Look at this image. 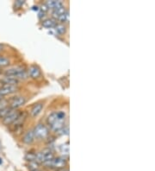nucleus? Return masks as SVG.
<instances>
[{
    "mask_svg": "<svg viewBox=\"0 0 155 171\" xmlns=\"http://www.w3.org/2000/svg\"><path fill=\"white\" fill-rule=\"evenodd\" d=\"M0 74H1V72H0Z\"/></svg>",
    "mask_w": 155,
    "mask_h": 171,
    "instance_id": "34",
    "label": "nucleus"
},
{
    "mask_svg": "<svg viewBox=\"0 0 155 171\" xmlns=\"http://www.w3.org/2000/svg\"><path fill=\"white\" fill-rule=\"evenodd\" d=\"M11 110L12 109L10 106H6V107L0 109V119H4Z\"/></svg>",
    "mask_w": 155,
    "mask_h": 171,
    "instance_id": "21",
    "label": "nucleus"
},
{
    "mask_svg": "<svg viewBox=\"0 0 155 171\" xmlns=\"http://www.w3.org/2000/svg\"><path fill=\"white\" fill-rule=\"evenodd\" d=\"M45 4L48 7V9H53V10L61 7L64 5L62 1H56V0H48L45 3Z\"/></svg>",
    "mask_w": 155,
    "mask_h": 171,
    "instance_id": "9",
    "label": "nucleus"
},
{
    "mask_svg": "<svg viewBox=\"0 0 155 171\" xmlns=\"http://www.w3.org/2000/svg\"><path fill=\"white\" fill-rule=\"evenodd\" d=\"M54 28H55L54 29H55L56 33L59 35H64L67 32V28L63 24H57Z\"/></svg>",
    "mask_w": 155,
    "mask_h": 171,
    "instance_id": "18",
    "label": "nucleus"
},
{
    "mask_svg": "<svg viewBox=\"0 0 155 171\" xmlns=\"http://www.w3.org/2000/svg\"><path fill=\"white\" fill-rule=\"evenodd\" d=\"M33 171H40L39 169H36V170H33Z\"/></svg>",
    "mask_w": 155,
    "mask_h": 171,
    "instance_id": "33",
    "label": "nucleus"
},
{
    "mask_svg": "<svg viewBox=\"0 0 155 171\" xmlns=\"http://www.w3.org/2000/svg\"><path fill=\"white\" fill-rule=\"evenodd\" d=\"M60 151L63 155H68V154H69V143L68 142L60 146Z\"/></svg>",
    "mask_w": 155,
    "mask_h": 171,
    "instance_id": "22",
    "label": "nucleus"
},
{
    "mask_svg": "<svg viewBox=\"0 0 155 171\" xmlns=\"http://www.w3.org/2000/svg\"><path fill=\"white\" fill-rule=\"evenodd\" d=\"M38 165H39V163H36V161L29 162V163H28V169L31 171L36 170V169H38Z\"/></svg>",
    "mask_w": 155,
    "mask_h": 171,
    "instance_id": "25",
    "label": "nucleus"
},
{
    "mask_svg": "<svg viewBox=\"0 0 155 171\" xmlns=\"http://www.w3.org/2000/svg\"><path fill=\"white\" fill-rule=\"evenodd\" d=\"M26 103V98L19 96V97H16L15 99H13L11 105H10V107L11 109H17V108L21 107L22 106H24V104Z\"/></svg>",
    "mask_w": 155,
    "mask_h": 171,
    "instance_id": "6",
    "label": "nucleus"
},
{
    "mask_svg": "<svg viewBox=\"0 0 155 171\" xmlns=\"http://www.w3.org/2000/svg\"><path fill=\"white\" fill-rule=\"evenodd\" d=\"M24 4V1H22V0H18V1H16V7H21L23 4Z\"/></svg>",
    "mask_w": 155,
    "mask_h": 171,
    "instance_id": "26",
    "label": "nucleus"
},
{
    "mask_svg": "<svg viewBox=\"0 0 155 171\" xmlns=\"http://www.w3.org/2000/svg\"><path fill=\"white\" fill-rule=\"evenodd\" d=\"M41 11L44 12V13H45V12H46V11H48V7L46 6V4H44L43 5L41 6Z\"/></svg>",
    "mask_w": 155,
    "mask_h": 171,
    "instance_id": "27",
    "label": "nucleus"
},
{
    "mask_svg": "<svg viewBox=\"0 0 155 171\" xmlns=\"http://www.w3.org/2000/svg\"><path fill=\"white\" fill-rule=\"evenodd\" d=\"M42 108H43V104L42 103L36 104L31 109L30 115H31L33 118H36V117H37V116L40 114L41 111L42 110Z\"/></svg>",
    "mask_w": 155,
    "mask_h": 171,
    "instance_id": "11",
    "label": "nucleus"
},
{
    "mask_svg": "<svg viewBox=\"0 0 155 171\" xmlns=\"http://www.w3.org/2000/svg\"><path fill=\"white\" fill-rule=\"evenodd\" d=\"M67 11V9L65 8V6H61V7H59V8L54 9V11H53V13H52V15H53V17L57 20V18L60 16V15H62L64 14L65 12Z\"/></svg>",
    "mask_w": 155,
    "mask_h": 171,
    "instance_id": "14",
    "label": "nucleus"
},
{
    "mask_svg": "<svg viewBox=\"0 0 155 171\" xmlns=\"http://www.w3.org/2000/svg\"><path fill=\"white\" fill-rule=\"evenodd\" d=\"M28 74L31 77L32 79H38L41 74V73L40 68L37 66L33 65V66H30L28 68Z\"/></svg>",
    "mask_w": 155,
    "mask_h": 171,
    "instance_id": "8",
    "label": "nucleus"
},
{
    "mask_svg": "<svg viewBox=\"0 0 155 171\" xmlns=\"http://www.w3.org/2000/svg\"><path fill=\"white\" fill-rule=\"evenodd\" d=\"M56 115H57V119L58 120H64L66 119V112L63 111H60L56 112Z\"/></svg>",
    "mask_w": 155,
    "mask_h": 171,
    "instance_id": "24",
    "label": "nucleus"
},
{
    "mask_svg": "<svg viewBox=\"0 0 155 171\" xmlns=\"http://www.w3.org/2000/svg\"><path fill=\"white\" fill-rule=\"evenodd\" d=\"M2 163H3V162H2V159L0 158V164H2Z\"/></svg>",
    "mask_w": 155,
    "mask_h": 171,
    "instance_id": "32",
    "label": "nucleus"
},
{
    "mask_svg": "<svg viewBox=\"0 0 155 171\" xmlns=\"http://www.w3.org/2000/svg\"><path fill=\"white\" fill-rule=\"evenodd\" d=\"M2 48H3V45H2V44H0V50H2Z\"/></svg>",
    "mask_w": 155,
    "mask_h": 171,
    "instance_id": "30",
    "label": "nucleus"
},
{
    "mask_svg": "<svg viewBox=\"0 0 155 171\" xmlns=\"http://www.w3.org/2000/svg\"><path fill=\"white\" fill-rule=\"evenodd\" d=\"M57 25V21L55 19H52V18H48L42 22V26L45 28H54Z\"/></svg>",
    "mask_w": 155,
    "mask_h": 171,
    "instance_id": "15",
    "label": "nucleus"
},
{
    "mask_svg": "<svg viewBox=\"0 0 155 171\" xmlns=\"http://www.w3.org/2000/svg\"><path fill=\"white\" fill-rule=\"evenodd\" d=\"M11 63V61L8 58L4 57V56H0V68H4V67H7Z\"/></svg>",
    "mask_w": 155,
    "mask_h": 171,
    "instance_id": "20",
    "label": "nucleus"
},
{
    "mask_svg": "<svg viewBox=\"0 0 155 171\" xmlns=\"http://www.w3.org/2000/svg\"><path fill=\"white\" fill-rule=\"evenodd\" d=\"M36 153H33V152H28L25 155V159L28 161V162H34L36 161Z\"/></svg>",
    "mask_w": 155,
    "mask_h": 171,
    "instance_id": "23",
    "label": "nucleus"
},
{
    "mask_svg": "<svg viewBox=\"0 0 155 171\" xmlns=\"http://www.w3.org/2000/svg\"><path fill=\"white\" fill-rule=\"evenodd\" d=\"M33 131H34L35 137L38 139H44L48 136V128L46 127L43 124H38Z\"/></svg>",
    "mask_w": 155,
    "mask_h": 171,
    "instance_id": "2",
    "label": "nucleus"
},
{
    "mask_svg": "<svg viewBox=\"0 0 155 171\" xmlns=\"http://www.w3.org/2000/svg\"><path fill=\"white\" fill-rule=\"evenodd\" d=\"M43 164L48 168L51 167L57 169H65V167L67 166V160L65 157H54V159L45 162Z\"/></svg>",
    "mask_w": 155,
    "mask_h": 171,
    "instance_id": "1",
    "label": "nucleus"
},
{
    "mask_svg": "<svg viewBox=\"0 0 155 171\" xmlns=\"http://www.w3.org/2000/svg\"><path fill=\"white\" fill-rule=\"evenodd\" d=\"M3 97H4V96L0 95V101H2V100H3Z\"/></svg>",
    "mask_w": 155,
    "mask_h": 171,
    "instance_id": "29",
    "label": "nucleus"
},
{
    "mask_svg": "<svg viewBox=\"0 0 155 171\" xmlns=\"http://www.w3.org/2000/svg\"><path fill=\"white\" fill-rule=\"evenodd\" d=\"M64 127V120H58L51 126V129L54 131H59Z\"/></svg>",
    "mask_w": 155,
    "mask_h": 171,
    "instance_id": "16",
    "label": "nucleus"
},
{
    "mask_svg": "<svg viewBox=\"0 0 155 171\" xmlns=\"http://www.w3.org/2000/svg\"><path fill=\"white\" fill-rule=\"evenodd\" d=\"M4 84L3 83V82H2V81H0V89H1V88H2V87H3V86H4Z\"/></svg>",
    "mask_w": 155,
    "mask_h": 171,
    "instance_id": "28",
    "label": "nucleus"
},
{
    "mask_svg": "<svg viewBox=\"0 0 155 171\" xmlns=\"http://www.w3.org/2000/svg\"><path fill=\"white\" fill-rule=\"evenodd\" d=\"M1 149H2V144L0 143V151H1Z\"/></svg>",
    "mask_w": 155,
    "mask_h": 171,
    "instance_id": "31",
    "label": "nucleus"
},
{
    "mask_svg": "<svg viewBox=\"0 0 155 171\" xmlns=\"http://www.w3.org/2000/svg\"><path fill=\"white\" fill-rule=\"evenodd\" d=\"M26 118H27V114H26L25 112H23V113L21 112V114L19 115V117L11 124L12 126V129L16 131V130L22 127V126L24 125V121H25V119H26Z\"/></svg>",
    "mask_w": 155,
    "mask_h": 171,
    "instance_id": "4",
    "label": "nucleus"
},
{
    "mask_svg": "<svg viewBox=\"0 0 155 171\" xmlns=\"http://www.w3.org/2000/svg\"><path fill=\"white\" fill-rule=\"evenodd\" d=\"M24 68L23 67H14V68H11L5 70L4 72V74L5 76H13V77H16L17 74H19L21 73L24 72Z\"/></svg>",
    "mask_w": 155,
    "mask_h": 171,
    "instance_id": "7",
    "label": "nucleus"
},
{
    "mask_svg": "<svg viewBox=\"0 0 155 171\" xmlns=\"http://www.w3.org/2000/svg\"><path fill=\"white\" fill-rule=\"evenodd\" d=\"M18 90V88L16 86H12V85H4L2 88L0 89V95L4 96L13 93Z\"/></svg>",
    "mask_w": 155,
    "mask_h": 171,
    "instance_id": "5",
    "label": "nucleus"
},
{
    "mask_svg": "<svg viewBox=\"0 0 155 171\" xmlns=\"http://www.w3.org/2000/svg\"><path fill=\"white\" fill-rule=\"evenodd\" d=\"M57 20L60 21L61 23H68V21H69V12H68V11H67L65 12L64 14H62V15H60V16L57 18Z\"/></svg>",
    "mask_w": 155,
    "mask_h": 171,
    "instance_id": "19",
    "label": "nucleus"
},
{
    "mask_svg": "<svg viewBox=\"0 0 155 171\" xmlns=\"http://www.w3.org/2000/svg\"><path fill=\"white\" fill-rule=\"evenodd\" d=\"M35 140V135H34V131H28L26 132V134L24 135V138H23V141L24 143H27V144H29L34 142Z\"/></svg>",
    "mask_w": 155,
    "mask_h": 171,
    "instance_id": "13",
    "label": "nucleus"
},
{
    "mask_svg": "<svg viewBox=\"0 0 155 171\" xmlns=\"http://www.w3.org/2000/svg\"><path fill=\"white\" fill-rule=\"evenodd\" d=\"M41 154H42V157H43V163L45 162H48V161H50V160L54 159V153L52 152L50 150H48V149H45L42 151H41Z\"/></svg>",
    "mask_w": 155,
    "mask_h": 171,
    "instance_id": "12",
    "label": "nucleus"
},
{
    "mask_svg": "<svg viewBox=\"0 0 155 171\" xmlns=\"http://www.w3.org/2000/svg\"><path fill=\"white\" fill-rule=\"evenodd\" d=\"M57 121V115H56V112H52L51 114H49L47 119V123L48 125L52 126Z\"/></svg>",
    "mask_w": 155,
    "mask_h": 171,
    "instance_id": "17",
    "label": "nucleus"
},
{
    "mask_svg": "<svg viewBox=\"0 0 155 171\" xmlns=\"http://www.w3.org/2000/svg\"><path fill=\"white\" fill-rule=\"evenodd\" d=\"M1 81L4 84V85H12V86H16L17 84L19 83V80L16 79L13 76H5L4 78H3Z\"/></svg>",
    "mask_w": 155,
    "mask_h": 171,
    "instance_id": "10",
    "label": "nucleus"
},
{
    "mask_svg": "<svg viewBox=\"0 0 155 171\" xmlns=\"http://www.w3.org/2000/svg\"><path fill=\"white\" fill-rule=\"evenodd\" d=\"M20 114V111H17L16 109H12L11 111H10L8 114L3 119V123L4 124H6V125H11L19 117Z\"/></svg>",
    "mask_w": 155,
    "mask_h": 171,
    "instance_id": "3",
    "label": "nucleus"
}]
</instances>
